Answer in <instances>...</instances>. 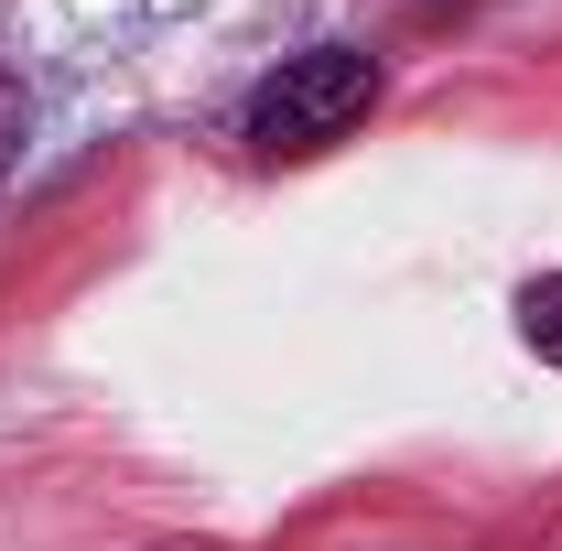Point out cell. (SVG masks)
Listing matches in <instances>:
<instances>
[{"label":"cell","mask_w":562,"mask_h":551,"mask_svg":"<svg viewBox=\"0 0 562 551\" xmlns=\"http://www.w3.org/2000/svg\"><path fill=\"white\" fill-rule=\"evenodd\" d=\"M379 109V66L357 55V44H314V55H292V66L249 98V140L260 151H325V140H347L357 120Z\"/></svg>","instance_id":"cell-1"},{"label":"cell","mask_w":562,"mask_h":551,"mask_svg":"<svg viewBox=\"0 0 562 551\" xmlns=\"http://www.w3.org/2000/svg\"><path fill=\"white\" fill-rule=\"evenodd\" d=\"M519 336H530V346H541V357H552V368H562V271L519 292Z\"/></svg>","instance_id":"cell-2"},{"label":"cell","mask_w":562,"mask_h":551,"mask_svg":"<svg viewBox=\"0 0 562 551\" xmlns=\"http://www.w3.org/2000/svg\"><path fill=\"white\" fill-rule=\"evenodd\" d=\"M22 131H33V98H22V76L0 66V162L22 151Z\"/></svg>","instance_id":"cell-3"}]
</instances>
